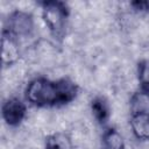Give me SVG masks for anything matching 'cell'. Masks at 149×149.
Instances as JSON below:
<instances>
[{"mask_svg":"<svg viewBox=\"0 0 149 149\" xmlns=\"http://www.w3.org/2000/svg\"><path fill=\"white\" fill-rule=\"evenodd\" d=\"M77 94V84L68 78H62L58 80L35 78L26 88L27 101L38 107L68 104L71 102Z\"/></svg>","mask_w":149,"mask_h":149,"instance_id":"obj_1","label":"cell"},{"mask_svg":"<svg viewBox=\"0 0 149 149\" xmlns=\"http://www.w3.org/2000/svg\"><path fill=\"white\" fill-rule=\"evenodd\" d=\"M41 6L42 17L50 34L57 40L63 38L69 17V9L66 5L61 1H44Z\"/></svg>","mask_w":149,"mask_h":149,"instance_id":"obj_2","label":"cell"},{"mask_svg":"<svg viewBox=\"0 0 149 149\" xmlns=\"http://www.w3.org/2000/svg\"><path fill=\"white\" fill-rule=\"evenodd\" d=\"M7 30L14 37H27L34 30V19L33 16L22 10H15L8 16Z\"/></svg>","mask_w":149,"mask_h":149,"instance_id":"obj_3","label":"cell"},{"mask_svg":"<svg viewBox=\"0 0 149 149\" xmlns=\"http://www.w3.org/2000/svg\"><path fill=\"white\" fill-rule=\"evenodd\" d=\"M26 105L17 98H10L7 99L1 108L2 113V119L8 126H17L20 125L24 116H26Z\"/></svg>","mask_w":149,"mask_h":149,"instance_id":"obj_4","label":"cell"},{"mask_svg":"<svg viewBox=\"0 0 149 149\" xmlns=\"http://www.w3.org/2000/svg\"><path fill=\"white\" fill-rule=\"evenodd\" d=\"M1 47H2V51H1L2 63L5 65L14 64L20 57V48H19L17 38L14 37L7 30H3L1 38Z\"/></svg>","mask_w":149,"mask_h":149,"instance_id":"obj_5","label":"cell"},{"mask_svg":"<svg viewBox=\"0 0 149 149\" xmlns=\"http://www.w3.org/2000/svg\"><path fill=\"white\" fill-rule=\"evenodd\" d=\"M130 114L149 115V88L141 87L133 93L129 101Z\"/></svg>","mask_w":149,"mask_h":149,"instance_id":"obj_6","label":"cell"},{"mask_svg":"<svg viewBox=\"0 0 149 149\" xmlns=\"http://www.w3.org/2000/svg\"><path fill=\"white\" fill-rule=\"evenodd\" d=\"M130 128L139 140H149V115L130 114Z\"/></svg>","mask_w":149,"mask_h":149,"instance_id":"obj_7","label":"cell"},{"mask_svg":"<svg viewBox=\"0 0 149 149\" xmlns=\"http://www.w3.org/2000/svg\"><path fill=\"white\" fill-rule=\"evenodd\" d=\"M91 111L94 119L100 123L105 125L109 119V105L104 97H95L91 101Z\"/></svg>","mask_w":149,"mask_h":149,"instance_id":"obj_8","label":"cell"},{"mask_svg":"<svg viewBox=\"0 0 149 149\" xmlns=\"http://www.w3.org/2000/svg\"><path fill=\"white\" fill-rule=\"evenodd\" d=\"M45 149H72L73 143L65 133H54L47 136L44 142Z\"/></svg>","mask_w":149,"mask_h":149,"instance_id":"obj_9","label":"cell"},{"mask_svg":"<svg viewBox=\"0 0 149 149\" xmlns=\"http://www.w3.org/2000/svg\"><path fill=\"white\" fill-rule=\"evenodd\" d=\"M125 141L122 135L114 128H108L102 134L104 149H123Z\"/></svg>","mask_w":149,"mask_h":149,"instance_id":"obj_10","label":"cell"},{"mask_svg":"<svg viewBox=\"0 0 149 149\" xmlns=\"http://www.w3.org/2000/svg\"><path fill=\"white\" fill-rule=\"evenodd\" d=\"M137 77H139L141 87L149 88V62L148 61H143V62L139 63Z\"/></svg>","mask_w":149,"mask_h":149,"instance_id":"obj_11","label":"cell"},{"mask_svg":"<svg viewBox=\"0 0 149 149\" xmlns=\"http://www.w3.org/2000/svg\"><path fill=\"white\" fill-rule=\"evenodd\" d=\"M130 6L133 7L134 10L140 12V13L149 10V1H133Z\"/></svg>","mask_w":149,"mask_h":149,"instance_id":"obj_12","label":"cell"}]
</instances>
